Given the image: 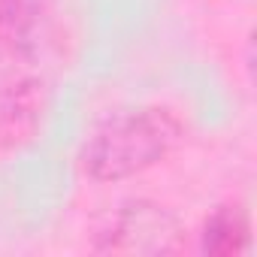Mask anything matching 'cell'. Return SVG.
Wrapping results in <instances>:
<instances>
[{
  "label": "cell",
  "instance_id": "1",
  "mask_svg": "<svg viewBox=\"0 0 257 257\" xmlns=\"http://www.w3.org/2000/svg\"><path fill=\"white\" fill-rule=\"evenodd\" d=\"M182 137V124L167 109H131L109 118L85 149V167L94 179L115 182L161 161Z\"/></svg>",
  "mask_w": 257,
  "mask_h": 257
},
{
  "label": "cell",
  "instance_id": "2",
  "mask_svg": "<svg viewBox=\"0 0 257 257\" xmlns=\"http://www.w3.org/2000/svg\"><path fill=\"white\" fill-rule=\"evenodd\" d=\"M103 248L131 254H167L179 248V224L155 203H131L115 218V227L109 230V242Z\"/></svg>",
  "mask_w": 257,
  "mask_h": 257
},
{
  "label": "cell",
  "instance_id": "3",
  "mask_svg": "<svg viewBox=\"0 0 257 257\" xmlns=\"http://www.w3.org/2000/svg\"><path fill=\"white\" fill-rule=\"evenodd\" d=\"M245 245H248V227L239 212L224 209L206 224L203 248L209 254H239V251H245Z\"/></svg>",
  "mask_w": 257,
  "mask_h": 257
},
{
  "label": "cell",
  "instance_id": "4",
  "mask_svg": "<svg viewBox=\"0 0 257 257\" xmlns=\"http://www.w3.org/2000/svg\"><path fill=\"white\" fill-rule=\"evenodd\" d=\"M0 25L13 43H25L40 28V0H0Z\"/></svg>",
  "mask_w": 257,
  "mask_h": 257
}]
</instances>
